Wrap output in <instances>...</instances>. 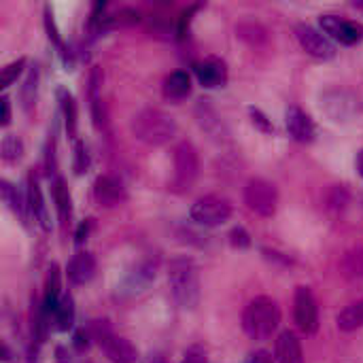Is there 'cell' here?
Segmentation results:
<instances>
[{
	"mask_svg": "<svg viewBox=\"0 0 363 363\" xmlns=\"http://www.w3.org/2000/svg\"><path fill=\"white\" fill-rule=\"evenodd\" d=\"M281 325L279 304L268 296L253 298L242 313V330L251 340H270Z\"/></svg>",
	"mask_w": 363,
	"mask_h": 363,
	"instance_id": "cell-1",
	"label": "cell"
},
{
	"mask_svg": "<svg viewBox=\"0 0 363 363\" xmlns=\"http://www.w3.org/2000/svg\"><path fill=\"white\" fill-rule=\"evenodd\" d=\"M168 283L179 306L191 311L200 302V274L191 257H174L168 266Z\"/></svg>",
	"mask_w": 363,
	"mask_h": 363,
	"instance_id": "cell-2",
	"label": "cell"
},
{
	"mask_svg": "<svg viewBox=\"0 0 363 363\" xmlns=\"http://www.w3.org/2000/svg\"><path fill=\"white\" fill-rule=\"evenodd\" d=\"M132 132L138 140H143L151 147H162V145L170 143V138L177 134V123L166 111L149 106L134 115Z\"/></svg>",
	"mask_w": 363,
	"mask_h": 363,
	"instance_id": "cell-3",
	"label": "cell"
},
{
	"mask_svg": "<svg viewBox=\"0 0 363 363\" xmlns=\"http://www.w3.org/2000/svg\"><path fill=\"white\" fill-rule=\"evenodd\" d=\"M87 332H89L91 340L100 347V351L113 363H136L138 359V351L134 349V345L128 338L117 336L113 332V328L108 325V321L96 319V321H91Z\"/></svg>",
	"mask_w": 363,
	"mask_h": 363,
	"instance_id": "cell-4",
	"label": "cell"
},
{
	"mask_svg": "<svg viewBox=\"0 0 363 363\" xmlns=\"http://www.w3.org/2000/svg\"><path fill=\"white\" fill-rule=\"evenodd\" d=\"M189 215H191V219L196 223H200L204 228H215V225H221V223H225L230 219L232 204H230L228 198L211 194V196H204V198L196 200Z\"/></svg>",
	"mask_w": 363,
	"mask_h": 363,
	"instance_id": "cell-5",
	"label": "cell"
},
{
	"mask_svg": "<svg viewBox=\"0 0 363 363\" xmlns=\"http://www.w3.org/2000/svg\"><path fill=\"white\" fill-rule=\"evenodd\" d=\"M245 202L249 211L259 217H272L279 206L277 187L266 179H251L245 187Z\"/></svg>",
	"mask_w": 363,
	"mask_h": 363,
	"instance_id": "cell-6",
	"label": "cell"
},
{
	"mask_svg": "<svg viewBox=\"0 0 363 363\" xmlns=\"http://www.w3.org/2000/svg\"><path fill=\"white\" fill-rule=\"evenodd\" d=\"M200 172L198 151L189 140H183L174 149V187L189 189Z\"/></svg>",
	"mask_w": 363,
	"mask_h": 363,
	"instance_id": "cell-7",
	"label": "cell"
},
{
	"mask_svg": "<svg viewBox=\"0 0 363 363\" xmlns=\"http://www.w3.org/2000/svg\"><path fill=\"white\" fill-rule=\"evenodd\" d=\"M294 319L302 334L313 336L319 330V306L308 287H298L294 296Z\"/></svg>",
	"mask_w": 363,
	"mask_h": 363,
	"instance_id": "cell-8",
	"label": "cell"
},
{
	"mask_svg": "<svg viewBox=\"0 0 363 363\" xmlns=\"http://www.w3.org/2000/svg\"><path fill=\"white\" fill-rule=\"evenodd\" d=\"M321 108L334 121H349V119H353L362 111V102L349 89H332V91H325L323 94Z\"/></svg>",
	"mask_w": 363,
	"mask_h": 363,
	"instance_id": "cell-9",
	"label": "cell"
},
{
	"mask_svg": "<svg viewBox=\"0 0 363 363\" xmlns=\"http://www.w3.org/2000/svg\"><path fill=\"white\" fill-rule=\"evenodd\" d=\"M296 36L302 45V49L317 57V60H332L336 55V47L330 43L328 36H323L317 28H313L311 23H300L296 28Z\"/></svg>",
	"mask_w": 363,
	"mask_h": 363,
	"instance_id": "cell-10",
	"label": "cell"
},
{
	"mask_svg": "<svg viewBox=\"0 0 363 363\" xmlns=\"http://www.w3.org/2000/svg\"><path fill=\"white\" fill-rule=\"evenodd\" d=\"M319 23L323 32H328L332 38L340 40L342 45H355L363 38V26L357 21H351L338 15H321Z\"/></svg>",
	"mask_w": 363,
	"mask_h": 363,
	"instance_id": "cell-11",
	"label": "cell"
},
{
	"mask_svg": "<svg viewBox=\"0 0 363 363\" xmlns=\"http://www.w3.org/2000/svg\"><path fill=\"white\" fill-rule=\"evenodd\" d=\"M196 119L200 123V128L217 143H230V130L225 128L223 119L219 117V113L208 104V100H200L196 104Z\"/></svg>",
	"mask_w": 363,
	"mask_h": 363,
	"instance_id": "cell-12",
	"label": "cell"
},
{
	"mask_svg": "<svg viewBox=\"0 0 363 363\" xmlns=\"http://www.w3.org/2000/svg\"><path fill=\"white\" fill-rule=\"evenodd\" d=\"M94 198L100 206L113 208V206L125 202L128 194H125V187L119 179H115L111 174H102L94 183Z\"/></svg>",
	"mask_w": 363,
	"mask_h": 363,
	"instance_id": "cell-13",
	"label": "cell"
},
{
	"mask_svg": "<svg viewBox=\"0 0 363 363\" xmlns=\"http://www.w3.org/2000/svg\"><path fill=\"white\" fill-rule=\"evenodd\" d=\"M196 77L204 87H223L228 81V68L225 62L219 57H206L194 64Z\"/></svg>",
	"mask_w": 363,
	"mask_h": 363,
	"instance_id": "cell-14",
	"label": "cell"
},
{
	"mask_svg": "<svg viewBox=\"0 0 363 363\" xmlns=\"http://www.w3.org/2000/svg\"><path fill=\"white\" fill-rule=\"evenodd\" d=\"M100 85H102V70L98 66L91 68L89 72V81H87V98H89V106H91V117H94V125L98 132H106L108 123H106V113L102 106V98H100Z\"/></svg>",
	"mask_w": 363,
	"mask_h": 363,
	"instance_id": "cell-15",
	"label": "cell"
},
{
	"mask_svg": "<svg viewBox=\"0 0 363 363\" xmlns=\"http://www.w3.org/2000/svg\"><path fill=\"white\" fill-rule=\"evenodd\" d=\"M287 130L298 143H313L315 134H317L315 121L300 106H289L287 108Z\"/></svg>",
	"mask_w": 363,
	"mask_h": 363,
	"instance_id": "cell-16",
	"label": "cell"
},
{
	"mask_svg": "<svg viewBox=\"0 0 363 363\" xmlns=\"http://www.w3.org/2000/svg\"><path fill=\"white\" fill-rule=\"evenodd\" d=\"M28 206H30V215L38 221V225H40L45 232H49V230H51L49 211H47V204H45V200H43L38 181H36L34 174H30V179H28Z\"/></svg>",
	"mask_w": 363,
	"mask_h": 363,
	"instance_id": "cell-17",
	"label": "cell"
},
{
	"mask_svg": "<svg viewBox=\"0 0 363 363\" xmlns=\"http://www.w3.org/2000/svg\"><path fill=\"white\" fill-rule=\"evenodd\" d=\"M66 272H68V279H70L72 285H85V283H89L94 279V272H96V259H94V255L91 253H85V251L77 253L70 259Z\"/></svg>",
	"mask_w": 363,
	"mask_h": 363,
	"instance_id": "cell-18",
	"label": "cell"
},
{
	"mask_svg": "<svg viewBox=\"0 0 363 363\" xmlns=\"http://www.w3.org/2000/svg\"><path fill=\"white\" fill-rule=\"evenodd\" d=\"M30 332H32V342L45 345L49 336V313L45 311V304L38 298H32V308H30Z\"/></svg>",
	"mask_w": 363,
	"mask_h": 363,
	"instance_id": "cell-19",
	"label": "cell"
},
{
	"mask_svg": "<svg viewBox=\"0 0 363 363\" xmlns=\"http://www.w3.org/2000/svg\"><path fill=\"white\" fill-rule=\"evenodd\" d=\"M277 362L279 363H304V353L298 336L294 332H283L277 340Z\"/></svg>",
	"mask_w": 363,
	"mask_h": 363,
	"instance_id": "cell-20",
	"label": "cell"
},
{
	"mask_svg": "<svg viewBox=\"0 0 363 363\" xmlns=\"http://www.w3.org/2000/svg\"><path fill=\"white\" fill-rule=\"evenodd\" d=\"M191 94V77L185 70H177L164 81V96L172 102H181Z\"/></svg>",
	"mask_w": 363,
	"mask_h": 363,
	"instance_id": "cell-21",
	"label": "cell"
},
{
	"mask_svg": "<svg viewBox=\"0 0 363 363\" xmlns=\"http://www.w3.org/2000/svg\"><path fill=\"white\" fill-rule=\"evenodd\" d=\"M60 268L53 264L49 268V274H47V283H45V298H43V304H45V311L49 315H55L57 306H60V300H62V289H60Z\"/></svg>",
	"mask_w": 363,
	"mask_h": 363,
	"instance_id": "cell-22",
	"label": "cell"
},
{
	"mask_svg": "<svg viewBox=\"0 0 363 363\" xmlns=\"http://www.w3.org/2000/svg\"><path fill=\"white\" fill-rule=\"evenodd\" d=\"M0 194H2V200L9 204V208L21 219V223H28V200H23V196L17 191V187H13L9 181H0Z\"/></svg>",
	"mask_w": 363,
	"mask_h": 363,
	"instance_id": "cell-23",
	"label": "cell"
},
{
	"mask_svg": "<svg viewBox=\"0 0 363 363\" xmlns=\"http://www.w3.org/2000/svg\"><path fill=\"white\" fill-rule=\"evenodd\" d=\"M336 325H338V330L345 332V334H351V332L363 328V298L359 302H353L351 306H347V308L338 315Z\"/></svg>",
	"mask_w": 363,
	"mask_h": 363,
	"instance_id": "cell-24",
	"label": "cell"
},
{
	"mask_svg": "<svg viewBox=\"0 0 363 363\" xmlns=\"http://www.w3.org/2000/svg\"><path fill=\"white\" fill-rule=\"evenodd\" d=\"M57 98H60V106H62V115L66 123V134L70 138H77V102L72 94L64 87L57 89Z\"/></svg>",
	"mask_w": 363,
	"mask_h": 363,
	"instance_id": "cell-25",
	"label": "cell"
},
{
	"mask_svg": "<svg viewBox=\"0 0 363 363\" xmlns=\"http://www.w3.org/2000/svg\"><path fill=\"white\" fill-rule=\"evenodd\" d=\"M53 202H55L60 221H62V223H68V221H70V213H72V206H70V191H68V187H66V181L60 179V177L53 179Z\"/></svg>",
	"mask_w": 363,
	"mask_h": 363,
	"instance_id": "cell-26",
	"label": "cell"
},
{
	"mask_svg": "<svg viewBox=\"0 0 363 363\" xmlns=\"http://www.w3.org/2000/svg\"><path fill=\"white\" fill-rule=\"evenodd\" d=\"M36 85H38V70H36V66H34V68H30V72H28V77H26L21 89H19L21 106H23L26 113H30V111L34 108V104H36Z\"/></svg>",
	"mask_w": 363,
	"mask_h": 363,
	"instance_id": "cell-27",
	"label": "cell"
},
{
	"mask_svg": "<svg viewBox=\"0 0 363 363\" xmlns=\"http://www.w3.org/2000/svg\"><path fill=\"white\" fill-rule=\"evenodd\" d=\"M55 323H57V330L60 332H68L72 325H74V302H72V296L66 294L62 296L60 300V306L55 311Z\"/></svg>",
	"mask_w": 363,
	"mask_h": 363,
	"instance_id": "cell-28",
	"label": "cell"
},
{
	"mask_svg": "<svg viewBox=\"0 0 363 363\" xmlns=\"http://www.w3.org/2000/svg\"><path fill=\"white\" fill-rule=\"evenodd\" d=\"M236 32H238V36H240L242 40H247L251 47H259V45H264L266 38H268L266 30H264L259 23H253V21H242L240 26H236Z\"/></svg>",
	"mask_w": 363,
	"mask_h": 363,
	"instance_id": "cell-29",
	"label": "cell"
},
{
	"mask_svg": "<svg viewBox=\"0 0 363 363\" xmlns=\"http://www.w3.org/2000/svg\"><path fill=\"white\" fill-rule=\"evenodd\" d=\"M0 153H2V160L6 164H17L23 157V143H21V138L15 136V134L4 136L2 145H0Z\"/></svg>",
	"mask_w": 363,
	"mask_h": 363,
	"instance_id": "cell-30",
	"label": "cell"
},
{
	"mask_svg": "<svg viewBox=\"0 0 363 363\" xmlns=\"http://www.w3.org/2000/svg\"><path fill=\"white\" fill-rule=\"evenodd\" d=\"M23 66H26V57H19V60L6 64V66L2 68V74H0V85H2V87L13 85V83L17 81V77L21 74Z\"/></svg>",
	"mask_w": 363,
	"mask_h": 363,
	"instance_id": "cell-31",
	"label": "cell"
},
{
	"mask_svg": "<svg viewBox=\"0 0 363 363\" xmlns=\"http://www.w3.org/2000/svg\"><path fill=\"white\" fill-rule=\"evenodd\" d=\"M351 196L349 191L340 185V187H332V191L328 194V206L334 208V211H342L347 204H349Z\"/></svg>",
	"mask_w": 363,
	"mask_h": 363,
	"instance_id": "cell-32",
	"label": "cell"
},
{
	"mask_svg": "<svg viewBox=\"0 0 363 363\" xmlns=\"http://www.w3.org/2000/svg\"><path fill=\"white\" fill-rule=\"evenodd\" d=\"M45 28H47V36H49V40L62 51V53H66V47H64V43H62V38H60V32H57V28H55V21H53V15H51V11H49V6L45 9Z\"/></svg>",
	"mask_w": 363,
	"mask_h": 363,
	"instance_id": "cell-33",
	"label": "cell"
},
{
	"mask_svg": "<svg viewBox=\"0 0 363 363\" xmlns=\"http://www.w3.org/2000/svg\"><path fill=\"white\" fill-rule=\"evenodd\" d=\"M345 270L347 274H353V277H362L363 274V253H349L347 259H345Z\"/></svg>",
	"mask_w": 363,
	"mask_h": 363,
	"instance_id": "cell-34",
	"label": "cell"
},
{
	"mask_svg": "<svg viewBox=\"0 0 363 363\" xmlns=\"http://www.w3.org/2000/svg\"><path fill=\"white\" fill-rule=\"evenodd\" d=\"M249 115H251V119H253V125H257L262 132H266V134H272L274 132V125H272V121L259 111V108H249Z\"/></svg>",
	"mask_w": 363,
	"mask_h": 363,
	"instance_id": "cell-35",
	"label": "cell"
},
{
	"mask_svg": "<svg viewBox=\"0 0 363 363\" xmlns=\"http://www.w3.org/2000/svg\"><path fill=\"white\" fill-rule=\"evenodd\" d=\"M89 166V157H87V151H85V145L77 140V147H74V172L81 174L85 172Z\"/></svg>",
	"mask_w": 363,
	"mask_h": 363,
	"instance_id": "cell-36",
	"label": "cell"
},
{
	"mask_svg": "<svg viewBox=\"0 0 363 363\" xmlns=\"http://www.w3.org/2000/svg\"><path fill=\"white\" fill-rule=\"evenodd\" d=\"M230 242L236 249H247V247H251V236L247 234L245 228H234L232 234H230Z\"/></svg>",
	"mask_w": 363,
	"mask_h": 363,
	"instance_id": "cell-37",
	"label": "cell"
},
{
	"mask_svg": "<svg viewBox=\"0 0 363 363\" xmlns=\"http://www.w3.org/2000/svg\"><path fill=\"white\" fill-rule=\"evenodd\" d=\"M181 363H208L206 362V353L200 349V347H191L187 353H185V359Z\"/></svg>",
	"mask_w": 363,
	"mask_h": 363,
	"instance_id": "cell-38",
	"label": "cell"
},
{
	"mask_svg": "<svg viewBox=\"0 0 363 363\" xmlns=\"http://www.w3.org/2000/svg\"><path fill=\"white\" fill-rule=\"evenodd\" d=\"M89 340H91L89 332H85V330H79V332H74V349H77L79 353H83V351L89 347Z\"/></svg>",
	"mask_w": 363,
	"mask_h": 363,
	"instance_id": "cell-39",
	"label": "cell"
},
{
	"mask_svg": "<svg viewBox=\"0 0 363 363\" xmlns=\"http://www.w3.org/2000/svg\"><path fill=\"white\" fill-rule=\"evenodd\" d=\"M198 6H191L189 11H185L181 15V21H179V38H185L187 36V30H189V21H191V15Z\"/></svg>",
	"mask_w": 363,
	"mask_h": 363,
	"instance_id": "cell-40",
	"label": "cell"
},
{
	"mask_svg": "<svg viewBox=\"0 0 363 363\" xmlns=\"http://www.w3.org/2000/svg\"><path fill=\"white\" fill-rule=\"evenodd\" d=\"M0 123H2V128H6L11 123V100L6 96L2 98V121Z\"/></svg>",
	"mask_w": 363,
	"mask_h": 363,
	"instance_id": "cell-41",
	"label": "cell"
},
{
	"mask_svg": "<svg viewBox=\"0 0 363 363\" xmlns=\"http://www.w3.org/2000/svg\"><path fill=\"white\" fill-rule=\"evenodd\" d=\"M28 363H40V345L32 342L28 349Z\"/></svg>",
	"mask_w": 363,
	"mask_h": 363,
	"instance_id": "cell-42",
	"label": "cell"
},
{
	"mask_svg": "<svg viewBox=\"0 0 363 363\" xmlns=\"http://www.w3.org/2000/svg\"><path fill=\"white\" fill-rule=\"evenodd\" d=\"M87 234H89V221H85V223L79 225V230H77V245H83V240L87 238Z\"/></svg>",
	"mask_w": 363,
	"mask_h": 363,
	"instance_id": "cell-43",
	"label": "cell"
},
{
	"mask_svg": "<svg viewBox=\"0 0 363 363\" xmlns=\"http://www.w3.org/2000/svg\"><path fill=\"white\" fill-rule=\"evenodd\" d=\"M55 362L57 363H72V359H70V353L64 349V347H57L55 349Z\"/></svg>",
	"mask_w": 363,
	"mask_h": 363,
	"instance_id": "cell-44",
	"label": "cell"
},
{
	"mask_svg": "<svg viewBox=\"0 0 363 363\" xmlns=\"http://www.w3.org/2000/svg\"><path fill=\"white\" fill-rule=\"evenodd\" d=\"M251 363H272V357H270L266 351H257V353L251 357Z\"/></svg>",
	"mask_w": 363,
	"mask_h": 363,
	"instance_id": "cell-45",
	"label": "cell"
},
{
	"mask_svg": "<svg viewBox=\"0 0 363 363\" xmlns=\"http://www.w3.org/2000/svg\"><path fill=\"white\" fill-rule=\"evenodd\" d=\"M2 362L4 363H13V353L9 351V347H6V342H2Z\"/></svg>",
	"mask_w": 363,
	"mask_h": 363,
	"instance_id": "cell-46",
	"label": "cell"
},
{
	"mask_svg": "<svg viewBox=\"0 0 363 363\" xmlns=\"http://www.w3.org/2000/svg\"><path fill=\"white\" fill-rule=\"evenodd\" d=\"M357 170H359V174L363 177V151L357 155Z\"/></svg>",
	"mask_w": 363,
	"mask_h": 363,
	"instance_id": "cell-47",
	"label": "cell"
},
{
	"mask_svg": "<svg viewBox=\"0 0 363 363\" xmlns=\"http://www.w3.org/2000/svg\"><path fill=\"white\" fill-rule=\"evenodd\" d=\"M353 6H355V9H359V11H363V2H353Z\"/></svg>",
	"mask_w": 363,
	"mask_h": 363,
	"instance_id": "cell-48",
	"label": "cell"
}]
</instances>
